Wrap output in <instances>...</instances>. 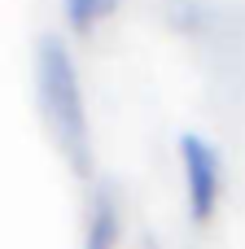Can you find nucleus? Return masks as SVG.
<instances>
[{
  "instance_id": "nucleus-4",
  "label": "nucleus",
  "mask_w": 245,
  "mask_h": 249,
  "mask_svg": "<svg viewBox=\"0 0 245 249\" xmlns=\"http://www.w3.org/2000/svg\"><path fill=\"white\" fill-rule=\"evenodd\" d=\"M118 9V0H61V13H66V22H70V31H92L101 18H110Z\"/></svg>"
},
{
  "instance_id": "nucleus-3",
  "label": "nucleus",
  "mask_w": 245,
  "mask_h": 249,
  "mask_svg": "<svg viewBox=\"0 0 245 249\" xmlns=\"http://www.w3.org/2000/svg\"><path fill=\"white\" fill-rule=\"evenodd\" d=\"M123 232V210L110 184L92 188L88 197V214H83V249H114Z\"/></svg>"
},
{
  "instance_id": "nucleus-1",
  "label": "nucleus",
  "mask_w": 245,
  "mask_h": 249,
  "mask_svg": "<svg viewBox=\"0 0 245 249\" xmlns=\"http://www.w3.org/2000/svg\"><path fill=\"white\" fill-rule=\"evenodd\" d=\"M35 92H39V114L53 131V144L61 149L66 166L88 179L92 175V131H88L83 83H79L75 53L53 31H44L35 39Z\"/></svg>"
},
{
  "instance_id": "nucleus-2",
  "label": "nucleus",
  "mask_w": 245,
  "mask_h": 249,
  "mask_svg": "<svg viewBox=\"0 0 245 249\" xmlns=\"http://www.w3.org/2000/svg\"><path fill=\"white\" fill-rule=\"evenodd\" d=\"M180 162H184V188H188V214L193 223H206L219 206V188H224V166H219V149L202 136V131H184L180 136Z\"/></svg>"
}]
</instances>
